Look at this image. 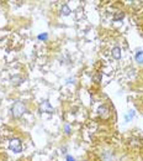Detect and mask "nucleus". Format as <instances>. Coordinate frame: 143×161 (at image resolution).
<instances>
[{
    "label": "nucleus",
    "instance_id": "f257e3e1",
    "mask_svg": "<svg viewBox=\"0 0 143 161\" xmlns=\"http://www.w3.org/2000/svg\"><path fill=\"white\" fill-rule=\"evenodd\" d=\"M25 111H26V106H25L22 102H15L12 108H11V113H12V115L16 116V118L21 116Z\"/></svg>",
    "mask_w": 143,
    "mask_h": 161
},
{
    "label": "nucleus",
    "instance_id": "1a4fd4ad",
    "mask_svg": "<svg viewBox=\"0 0 143 161\" xmlns=\"http://www.w3.org/2000/svg\"><path fill=\"white\" fill-rule=\"evenodd\" d=\"M136 61H137L138 63H143V52L142 51H138V52L136 54Z\"/></svg>",
    "mask_w": 143,
    "mask_h": 161
},
{
    "label": "nucleus",
    "instance_id": "7ed1b4c3",
    "mask_svg": "<svg viewBox=\"0 0 143 161\" xmlns=\"http://www.w3.org/2000/svg\"><path fill=\"white\" fill-rule=\"evenodd\" d=\"M41 110H42L43 113H52V111H53V108H52V106L48 103L47 101H45V102L41 104Z\"/></svg>",
    "mask_w": 143,
    "mask_h": 161
},
{
    "label": "nucleus",
    "instance_id": "f8f14e48",
    "mask_svg": "<svg viewBox=\"0 0 143 161\" xmlns=\"http://www.w3.org/2000/svg\"><path fill=\"white\" fill-rule=\"evenodd\" d=\"M40 40H47V34H43V35H40L38 36Z\"/></svg>",
    "mask_w": 143,
    "mask_h": 161
},
{
    "label": "nucleus",
    "instance_id": "f03ea898",
    "mask_svg": "<svg viewBox=\"0 0 143 161\" xmlns=\"http://www.w3.org/2000/svg\"><path fill=\"white\" fill-rule=\"evenodd\" d=\"M10 149L14 151V153H21L22 151V144H21V140L20 139H11L10 140Z\"/></svg>",
    "mask_w": 143,
    "mask_h": 161
},
{
    "label": "nucleus",
    "instance_id": "ddd939ff",
    "mask_svg": "<svg viewBox=\"0 0 143 161\" xmlns=\"http://www.w3.org/2000/svg\"><path fill=\"white\" fill-rule=\"evenodd\" d=\"M100 79H101V76H100V74L94 76V81H95V82H100Z\"/></svg>",
    "mask_w": 143,
    "mask_h": 161
},
{
    "label": "nucleus",
    "instance_id": "39448f33",
    "mask_svg": "<svg viewBox=\"0 0 143 161\" xmlns=\"http://www.w3.org/2000/svg\"><path fill=\"white\" fill-rule=\"evenodd\" d=\"M102 161H115L114 155H112L110 151H105V153L102 154Z\"/></svg>",
    "mask_w": 143,
    "mask_h": 161
},
{
    "label": "nucleus",
    "instance_id": "20e7f679",
    "mask_svg": "<svg viewBox=\"0 0 143 161\" xmlns=\"http://www.w3.org/2000/svg\"><path fill=\"white\" fill-rule=\"evenodd\" d=\"M111 54H112V57L115 58V59H120L121 58V49L120 47H114L112 49V51H111Z\"/></svg>",
    "mask_w": 143,
    "mask_h": 161
},
{
    "label": "nucleus",
    "instance_id": "4468645a",
    "mask_svg": "<svg viewBox=\"0 0 143 161\" xmlns=\"http://www.w3.org/2000/svg\"><path fill=\"white\" fill-rule=\"evenodd\" d=\"M67 161H75L73 158H70V156H67Z\"/></svg>",
    "mask_w": 143,
    "mask_h": 161
},
{
    "label": "nucleus",
    "instance_id": "9b49d317",
    "mask_svg": "<svg viewBox=\"0 0 143 161\" xmlns=\"http://www.w3.org/2000/svg\"><path fill=\"white\" fill-rule=\"evenodd\" d=\"M132 118H133V110L128 111V114H127V116H126V120H130V119H132Z\"/></svg>",
    "mask_w": 143,
    "mask_h": 161
},
{
    "label": "nucleus",
    "instance_id": "6e6552de",
    "mask_svg": "<svg viewBox=\"0 0 143 161\" xmlns=\"http://www.w3.org/2000/svg\"><path fill=\"white\" fill-rule=\"evenodd\" d=\"M99 113H100V115H102V116H107L109 109L105 107V106H102V107H100V109H99Z\"/></svg>",
    "mask_w": 143,
    "mask_h": 161
},
{
    "label": "nucleus",
    "instance_id": "9d476101",
    "mask_svg": "<svg viewBox=\"0 0 143 161\" xmlns=\"http://www.w3.org/2000/svg\"><path fill=\"white\" fill-rule=\"evenodd\" d=\"M11 82L15 84V86H19L20 83H22V79L20 78V77H17V76H15V77H12V79H11Z\"/></svg>",
    "mask_w": 143,
    "mask_h": 161
},
{
    "label": "nucleus",
    "instance_id": "0eeeda50",
    "mask_svg": "<svg viewBox=\"0 0 143 161\" xmlns=\"http://www.w3.org/2000/svg\"><path fill=\"white\" fill-rule=\"evenodd\" d=\"M123 17H125V14H123V12H117V14L114 15L112 19H114V21H120V20H122Z\"/></svg>",
    "mask_w": 143,
    "mask_h": 161
},
{
    "label": "nucleus",
    "instance_id": "423d86ee",
    "mask_svg": "<svg viewBox=\"0 0 143 161\" xmlns=\"http://www.w3.org/2000/svg\"><path fill=\"white\" fill-rule=\"evenodd\" d=\"M60 12H62L63 15H65V16H67V15H69V14H70V9H69V6H68L67 4H63V5H62V9H60Z\"/></svg>",
    "mask_w": 143,
    "mask_h": 161
},
{
    "label": "nucleus",
    "instance_id": "2eb2a0df",
    "mask_svg": "<svg viewBox=\"0 0 143 161\" xmlns=\"http://www.w3.org/2000/svg\"><path fill=\"white\" fill-rule=\"evenodd\" d=\"M65 131H67V133H69V126H68V125L65 126Z\"/></svg>",
    "mask_w": 143,
    "mask_h": 161
}]
</instances>
